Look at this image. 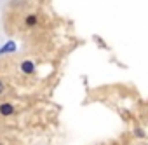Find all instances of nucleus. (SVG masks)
I'll use <instances>...</instances> for the list:
<instances>
[{"instance_id":"nucleus-1","label":"nucleus","mask_w":148,"mask_h":145,"mask_svg":"<svg viewBox=\"0 0 148 145\" xmlns=\"http://www.w3.org/2000/svg\"><path fill=\"white\" fill-rule=\"evenodd\" d=\"M14 112V107L11 103H4V105H0V114L2 115H11Z\"/></svg>"},{"instance_id":"nucleus-2","label":"nucleus","mask_w":148,"mask_h":145,"mask_svg":"<svg viewBox=\"0 0 148 145\" xmlns=\"http://www.w3.org/2000/svg\"><path fill=\"white\" fill-rule=\"evenodd\" d=\"M16 51V44L11 40V42H7L2 49H0V54H7V52H14Z\"/></svg>"},{"instance_id":"nucleus-3","label":"nucleus","mask_w":148,"mask_h":145,"mask_svg":"<svg viewBox=\"0 0 148 145\" xmlns=\"http://www.w3.org/2000/svg\"><path fill=\"white\" fill-rule=\"evenodd\" d=\"M21 70L25 72V74H32V72L35 70V66H33L32 61H23V63H21Z\"/></svg>"},{"instance_id":"nucleus-4","label":"nucleus","mask_w":148,"mask_h":145,"mask_svg":"<svg viewBox=\"0 0 148 145\" xmlns=\"http://www.w3.org/2000/svg\"><path fill=\"white\" fill-rule=\"evenodd\" d=\"M35 21H37V18H35V16H28V18H26V23H28L30 26H32V25H35Z\"/></svg>"},{"instance_id":"nucleus-5","label":"nucleus","mask_w":148,"mask_h":145,"mask_svg":"<svg viewBox=\"0 0 148 145\" xmlns=\"http://www.w3.org/2000/svg\"><path fill=\"white\" fill-rule=\"evenodd\" d=\"M2 91H4V84H2V81H0V95H2Z\"/></svg>"}]
</instances>
